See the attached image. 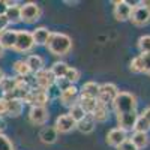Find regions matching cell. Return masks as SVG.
<instances>
[{
    "mask_svg": "<svg viewBox=\"0 0 150 150\" xmlns=\"http://www.w3.org/2000/svg\"><path fill=\"white\" fill-rule=\"evenodd\" d=\"M72 48V39L65 33H53L50 35V39L47 42V50L53 56H66Z\"/></svg>",
    "mask_w": 150,
    "mask_h": 150,
    "instance_id": "cell-1",
    "label": "cell"
},
{
    "mask_svg": "<svg viewBox=\"0 0 150 150\" xmlns=\"http://www.w3.org/2000/svg\"><path fill=\"white\" fill-rule=\"evenodd\" d=\"M137 104L138 102H137L135 95L129 92H119L114 102H112V108H114L116 116H120V114H128V112H135Z\"/></svg>",
    "mask_w": 150,
    "mask_h": 150,
    "instance_id": "cell-2",
    "label": "cell"
},
{
    "mask_svg": "<svg viewBox=\"0 0 150 150\" xmlns=\"http://www.w3.org/2000/svg\"><path fill=\"white\" fill-rule=\"evenodd\" d=\"M119 89L116 84L112 83H104L99 87V95H98V102L102 104V105H108L114 102L116 96L119 95Z\"/></svg>",
    "mask_w": 150,
    "mask_h": 150,
    "instance_id": "cell-3",
    "label": "cell"
},
{
    "mask_svg": "<svg viewBox=\"0 0 150 150\" xmlns=\"http://www.w3.org/2000/svg\"><path fill=\"white\" fill-rule=\"evenodd\" d=\"M20 8H21V21L27 23V24H33V23H36L38 20L41 18L42 11L36 3L27 2V3L21 5Z\"/></svg>",
    "mask_w": 150,
    "mask_h": 150,
    "instance_id": "cell-4",
    "label": "cell"
},
{
    "mask_svg": "<svg viewBox=\"0 0 150 150\" xmlns=\"http://www.w3.org/2000/svg\"><path fill=\"white\" fill-rule=\"evenodd\" d=\"M33 47H35V42H33L32 32H29V30H18L17 44L14 47L15 51L17 53H29V51H32Z\"/></svg>",
    "mask_w": 150,
    "mask_h": 150,
    "instance_id": "cell-5",
    "label": "cell"
},
{
    "mask_svg": "<svg viewBox=\"0 0 150 150\" xmlns=\"http://www.w3.org/2000/svg\"><path fill=\"white\" fill-rule=\"evenodd\" d=\"M132 24H135V26L138 27H143V26H147V24L150 23V11L143 6L141 3L132 6V14H131V18Z\"/></svg>",
    "mask_w": 150,
    "mask_h": 150,
    "instance_id": "cell-6",
    "label": "cell"
},
{
    "mask_svg": "<svg viewBox=\"0 0 150 150\" xmlns=\"http://www.w3.org/2000/svg\"><path fill=\"white\" fill-rule=\"evenodd\" d=\"M35 83L38 86V89L41 90H47L48 87H51L54 83H56V77L53 75L51 69H42L39 72L35 74Z\"/></svg>",
    "mask_w": 150,
    "mask_h": 150,
    "instance_id": "cell-7",
    "label": "cell"
},
{
    "mask_svg": "<svg viewBox=\"0 0 150 150\" xmlns=\"http://www.w3.org/2000/svg\"><path fill=\"white\" fill-rule=\"evenodd\" d=\"M132 14V5L128 3L126 0H117L114 2V9H112V15L117 21H128Z\"/></svg>",
    "mask_w": 150,
    "mask_h": 150,
    "instance_id": "cell-8",
    "label": "cell"
},
{
    "mask_svg": "<svg viewBox=\"0 0 150 150\" xmlns=\"http://www.w3.org/2000/svg\"><path fill=\"white\" fill-rule=\"evenodd\" d=\"M50 101V98L47 95L45 90H41V89H32L27 96L24 98V102H27L29 105L32 107H45V104Z\"/></svg>",
    "mask_w": 150,
    "mask_h": 150,
    "instance_id": "cell-9",
    "label": "cell"
},
{
    "mask_svg": "<svg viewBox=\"0 0 150 150\" xmlns=\"http://www.w3.org/2000/svg\"><path fill=\"white\" fill-rule=\"evenodd\" d=\"M48 117H50V114H48V110L45 107H32L29 111V120L35 126L45 125Z\"/></svg>",
    "mask_w": 150,
    "mask_h": 150,
    "instance_id": "cell-10",
    "label": "cell"
},
{
    "mask_svg": "<svg viewBox=\"0 0 150 150\" xmlns=\"http://www.w3.org/2000/svg\"><path fill=\"white\" fill-rule=\"evenodd\" d=\"M54 128H56V131L60 132V134H68V132H71L72 129L77 128V123H75V120H74L69 114H60V116L56 119Z\"/></svg>",
    "mask_w": 150,
    "mask_h": 150,
    "instance_id": "cell-11",
    "label": "cell"
},
{
    "mask_svg": "<svg viewBox=\"0 0 150 150\" xmlns=\"http://www.w3.org/2000/svg\"><path fill=\"white\" fill-rule=\"evenodd\" d=\"M78 98H80V90L77 89L75 86H69L68 89H65L63 92L60 93V102L62 105H65V107H72L78 102Z\"/></svg>",
    "mask_w": 150,
    "mask_h": 150,
    "instance_id": "cell-12",
    "label": "cell"
},
{
    "mask_svg": "<svg viewBox=\"0 0 150 150\" xmlns=\"http://www.w3.org/2000/svg\"><path fill=\"white\" fill-rule=\"evenodd\" d=\"M128 140V137H126V131H123L120 128H114V129H111L108 131L107 134V144L111 146V147H119L122 143H125Z\"/></svg>",
    "mask_w": 150,
    "mask_h": 150,
    "instance_id": "cell-13",
    "label": "cell"
},
{
    "mask_svg": "<svg viewBox=\"0 0 150 150\" xmlns=\"http://www.w3.org/2000/svg\"><path fill=\"white\" fill-rule=\"evenodd\" d=\"M117 119V123H119V128L123 129V131H132L134 126H135V122L138 119V114L135 112H128V114H120V116H116Z\"/></svg>",
    "mask_w": 150,
    "mask_h": 150,
    "instance_id": "cell-14",
    "label": "cell"
},
{
    "mask_svg": "<svg viewBox=\"0 0 150 150\" xmlns=\"http://www.w3.org/2000/svg\"><path fill=\"white\" fill-rule=\"evenodd\" d=\"M17 35H18V30L6 29L2 35H0V45L5 50H14V47L17 44Z\"/></svg>",
    "mask_w": 150,
    "mask_h": 150,
    "instance_id": "cell-15",
    "label": "cell"
},
{
    "mask_svg": "<svg viewBox=\"0 0 150 150\" xmlns=\"http://www.w3.org/2000/svg\"><path fill=\"white\" fill-rule=\"evenodd\" d=\"M39 138L44 144H54L59 138V132L56 131L54 126H45L39 132Z\"/></svg>",
    "mask_w": 150,
    "mask_h": 150,
    "instance_id": "cell-16",
    "label": "cell"
},
{
    "mask_svg": "<svg viewBox=\"0 0 150 150\" xmlns=\"http://www.w3.org/2000/svg\"><path fill=\"white\" fill-rule=\"evenodd\" d=\"M99 87L101 84H98L95 81H87L83 84L81 90H80V96H84V98H93V99H98V95H99Z\"/></svg>",
    "mask_w": 150,
    "mask_h": 150,
    "instance_id": "cell-17",
    "label": "cell"
},
{
    "mask_svg": "<svg viewBox=\"0 0 150 150\" xmlns=\"http://www.w3.org/2000/svg\"><path fill=\"white\" fill-rule=\"evenodd\" d=\"M50 35H51V32H50L47 27H38V29H35L32 32L35 45H47V42L50 39Z\"/></svg>",
    "mask_w": 150,
    "mask_h": 150,
    "instance_id": "cell-18",
    "label": "cell"
},
{
    "mask_svg": "<svg viewBox=\"0 0 150 150\" xmlns=\"http://www.w3.org/2000/svg\"><path fill=\"white\" fill-rule=\"evenodd\" d=\"M95 126H96V122L95 119L92 117V114H87L83 120H80L77 123V129L81 132V134H92L95 131Z\"/></svg>",
    "mask_w": 150,
    "mask_h": 150,
    "instance_id": "cell-19",
    "label": "cell"
},
{
    "mask_svg": "<svg viewBox=\"0 0 150 150\" xmlns=\"http://www.w3.org/2000/svg\"><path fill=\"white\" fill-rule=\"evenodd\" d=\"M129 140L132 141V144H134L137 149H138V150L146 149V147L149 146V143H150L149 134H146V132H134Z\"/></svg>",
    "mask_w": 150,
    "mask_h": 150,
    "instance_id": "cell-20",
    "label": "cell"
},
{
    "mask_svg": "<svg viewBox=\"0 0 150 150\" xmlns=\"http://www.w3.org/2000/svg\"><path fill=\"white\" fill-rule=\"evenodd\" d=\"M6 101H8L6 114L11 116V117H18L23 112V101H20V99H6Z\"/></svg>",
    "mask_w": 150,
    "mask_h": 150,
    "instance_id": "cell-21",
    "label": "cell"
},
{
    "mask_svg": "<svg viewBox=\"0 0 150 150\" xmlns=\"http://www.w3.org/2000/svg\"><path fill=\"white\" fill-rule=\"evenodd\" d=\"M26 63H27L30 72H35V74L44 69V59H42L41 56H38V54H32V56H29L27 60H26Z\"/></svg>",
    "mask_w": 150,
    "mask_h": 150,
    "instance_id": "cell-22",
    "label": "cell"
},
{
    "mask_svg": "<svg viewBox=\"0 0 150 150\" xmlns=\"http://www.w3.org/2000/svg\"><path fill=\"white\" fill-rule=\"evenodd\" d=\"M21 5L15 3L14 6H9L6 11V18L9 21V24H17L21 23Z\"/></svg>",
    "mask_w": 150,
    "mask_h": 150,
    "instance_id": "cell-23",
    "label": "cell"
},
{
    "mask_svg": "<svg viewBox=\"0 0 150 150\" xmlns=\"http://www.w3.org/2000/svg\"><path fill=\"white\" fill-rule=\"evenodd\" d=\"M92 117L95 119V122H99V123L107 122V120H108V117H110V112H108L107 105H102V104H99V102H98V105H96L95 111L92 112Z\"/></svg>",
    "mask_w": 150,
    "mask_h": 150,
    "instance_id": "cell-24",
    "label": "cell"
},
{
    "mask_svg": "<svg viewBox=\"0 0 150 150\" xmlns=\"http://www.w3.org/2000/svg\"><path fill=\"white\" fill-rule=\"evenodd\" d=\"M17 89V77H5L0 83V90L3 92V95H9Z\"/></svg>",
    "mask_w": 150,
    "mask_h": 150,
    "instance_id": "cell-25",
    "label": "cell"
},
{
    "mask_svg": "<svg viewBox=\"0 0 150 150\" xmlns=\"http://www.w3.org/2000/svg\"><path fill=\"white\" fill-rule=\"evenodd\" d=\"M78 104H80L81 108L86 111V114H92V112L95 111V108H96V105H98V99L80 96V98H78Z\"/></svg>",
    "mask_w": 150,
    "mask_h": 150,
    "instance_id": "cell-26",
    "label": "cell"
},
{
    "mask_svg": "<svg viewBox=\"0 0 150 150\" xmlns=\"http://www.w3.org/2000/svg\"><path fill=\"white\" fill-rule=\"evenodd\" d=\"M50 69H51L53 75H54L56 80H57V78H65V75H66L69 66H68L66 62H62V60H60V62H54L53 66L50 68Z\"/></svg>",
    "mask_w": 150,
    "mask_h": 150,
    "instance_id": "cell-27",
    "label": "cell"
},
{
    "mask_svg": "<svg viewBox=\"0 0 150 150\" xmlns=\"http://www.w3.org/2000/svg\"><path fill=\"white\" fill-rule=\"evenodd\" d=\"M68 114H69V116L75 120V123H78L80 120H83V119L87 116V114H86V111L81 108V105H80L78 102L69 108V112H68Z\"/></svg>",
    "mask_w": 150,
    "mask_h": 150,
    "instance_id": "cell-28",
    "label": "cell"
},
{
    "mask_svg": "<svg viewBox=\"0 0 150 150\" xmlns=\"http://www.w3.org/2000/svg\"><path fill=\"white\" fill-rule=\"evenodd\" d=\"M14 71L17 72V75H18V77H21V78H26L27 75L30 74V69H29V66L26 63V60H17L15 63H14Z\"/></svg>",
    "mask_w": 150,
    "mask_h": 150,
    "instance_id": "cell-29",
    "label": "cell"
},
{
    "mask_svg": "<svg viewBox=\"0 0 150 150\" xmlns=\"http://www.w3.org/2000/svg\"><path fill=\"white\" fill-rule=\"evenodd\" d=\"M134 131H135V132H146V134H147V132L150 131V123H149L144 117L138 116V119H137V122H135Z\"/></svg>",
    "mask_w": 150,
    "mask_h": 150,
    "instance_id": "cell-30",
    "label": "cell"
},
{
    "mask_svg": "<svg viewBox=\"0 0 150 150\" xmlns=\"http://www.w3.org/2000/svg\"><path fill=\"white\" fill-rule=\"evenodd\" d=\"M138 48L141 54H149L150 53V35H143L138 39Z\"/></svg>",
    "mask_w": 150,
    "mask_h": 150,
    "instance_id": "cell-31",
    "label": "cell"
},
{
    "mask_svg": "<svg viewBox=\"0 0 150 150\" xmlns=\"http://www.w3.org/2000/svg\"><path fill=\"white\" fill-rule=\"evenodd\" d=\"M129 69L134 72V74H140L143 72V59H141V54L140 56H137L131 60V63H129Z\"/></svg>",
    "mask_w": 150,
    "mask_h": 150,
    "instance_id": "cell-32",
    "label": "cell"
},
{
    "mask_svg": "<svg viewBox=\"0 0 150 150\" xmlns=\"http://www.w3.org/2000/svg\"><path fill=\"white\" fill-rule=\"evenodd\" d=\"M65 78L68 80L69 84L74 86V83H77V81L80 80V71H78L77 68H71V66H69V69H68V72H66V75H65Z\"/></svg>",
    "mask_w": 150,
    "mask_h": 150,
    "instance_id": "cell-33",
    "label": "cell"
},
{
    "mask_svg": "<svg viewBox=\"0 0 150 150\" xmlns=\"http://www.w3.org/2000/svg\"><path fill=\"white\" fill-rule=\"evenodd\" d=\"M0 150H14V144L3 132L0 134Z\"/></svg>",
    "mask_w": 150,
    "mask_h": 150,
    "instance_id": "cell-34",
    "label": "cell"
},
{
    "mask_svg": "<svg viewBox=\"0 0 150 150\" xmlns=\"http://www.w3.org/2000/svg\"><path fill=\"white\" fill-rule=\"evenodd\" d=\"M47 92V95H48V98L50 99H54V98H60V93H62V90L59 89V87L56 86V83L51 86V87H48V89L45 90Z\"/></svg>",
    "mask_w": 150,
    "mask_h": 150,
    "instance_id": "cell-35",
    "label": "cell"
},
{
    "mask_svg": "<svg viewBox=\"0 0 150 150\" xmlns=\"http://www.w3.org/2000/svg\"><path fill=\"white\" fill-rule=\"evenodd\" d=\"M141 59H143V72L150 75V53L141 54Z\"/></svg>",
    "mask_w": 150,
    "mask_h": 150,
    "instance_id": "cell-36",
    "label": "cell"
},
{
    "mask_svg": "<svg viewBox=\"0 0 150 150\" xmlns=\"http://www.w3.org/2000/svg\"><path fill=\"white\" fill-rule=\"evenodd\" d=\"M117 150H138V149H137V147L132 144V141L128 138L126 141H125V143H122V144L117 147Z\"/></svg>",
    "mask_w": 150,
    "mask_h": 150,
    "instance_id": "cell-37",
    "label": "cell"
},
{
    "mask_svg": "<svg viewBox=\"0 0 150 150\" xmlns=\"http://www.w3.org/2000/svg\"><path fill=\"white\" fill-rule=\"evenodd\" d=\"M8 26H9V21H8L6 15H2V17H0V35L8 29Z\"/></svg>",
    "mask_w": 150,
    "mask_h": 150,
    "instance_id": "cell-38",
    "label": "cell"
},
{
    "mask_svg": "<svg viewBox=\"0 0 150 150\" xmlns=\"http://www.w3.org/2000/svg\"><path fill=\"white\" fill-rule=\"evenodd\" d=\"M6 111H8V101L5 98H0V117L6 114Z\"/></svg>",
    "mask_w": 150,
    "mask_h": 150,
    "instance_id": "cell-39",
    "label": "cell"
},
{
    "mask_svg": "<svg viewBox=\"0 0 150 150\" xmlns=\"http://www.w3.org/2000/svg\"><path fill=\"white\" fill-rule=\"evenodd\" d=\"M6 11H8L6 2H5V0H0V17H2V15H6Z\"/></svg>",
    "mask_w": 150,
    "mask_h": 150,
    "instance_id": "cell-40",
    "label": "cell"
},
{
    "mask_svg": "<svg viewBox=\"0 0 150 150\" xmlns=\"http://www.w3.org/2000/svg\"><path fill=\"white\" fill-rule=\"evenodd\" d=\"M140 116H141V117H144V119L150 123V107H147L146 110H143V112H141Z\"/></svg>",
    "mask_w": 150,
    "mask_h": 150,
    "instance_id": "cell-41",
    "label": "cell"
},
{
    "mask_svg": "<svg viewBox=\"0 0 150 150\" xmlns=\"http://www.w3.org/2000/svg\"><path fill=\"white\" fill-rule=\"evenodd\" d=\"M5 128H6V122L3 120V117H0V134L5 131Z\"/></svg>",
    "mask_w": 150,
    "mask_h": 150,
    "instance_id": "cell-42",
    "label": "cell"
},
{
    "mask_svg": "<svg viewBox=\"0 0 150 150\" xmlns=\"http://www.w3.org/2000/svg\"><path fill=\"white\" fill-rule=\"evenodd\" d=\"M141 5H143V6H146V8L150 11V2H141Z\"/></svg>",
    "mask_w": 150,
    "mask_h": 150,
    "instance_id": "cell-43",
    "label": "cell"
},
{
    "mask_svg": "<svg viewBox=\"0 0 150 150\" xmlns=\"http://www.w3.org/2000/svg\"><path fill=\"white\" fill-rule=\"evenodd\" d=\"M5 77H6V75H5V72H3L2 69H0V83H2V80H3Z\"/></svg>",
    "mask_w": 150,
    "mask_h": 150,
    "instance_id": "cell-44",
    "label": "cell"
},
{
    "mask_svg": "<svg viewBox=\"0 0 150 150\" xmlns=\"http://www.w3.org/2000/svg\"><path fill=\"white\" fill-rule=\"evenodd\" d=\"M3 54H5V48L0 45V57H3Z\"/></svg>",
    "mask_w": 150,
    "mask_h": 150,
    "instance_id": "cell-45",
    "label": "cell"
},
{
    "mask_svg": "<svg viewBox=\"0 0 150 150\" xmlns=\"http://www.w3.org/2000/svg\"><path fill=\"white\" fill-rule=\"evenodd\" d=\"M66 5H77L78 2H69V0H66V2H65Z\"/></svg>",
    "mask_w": 150,
    "mask_h": 150,
    "instance_id": "cell-46",
    "label": "cell"
}]
</instances>
